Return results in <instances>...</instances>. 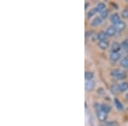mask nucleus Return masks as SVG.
Returning a JSON list of instances; mask_svg holds the SVG:
<instances>
[{"mask_svg": "<svg viewBox=\"0 0 128 126\" xmlns=\"http://www.w3.org/2000/svg\"><path fill=\"white\" fill-rule=\"evenodd\" d=\"M96 116H98V120L101 122H105L108 119V114L106 113H104L102 110H101V109L96 111Z\"/></svg>", "mask_w": 128, "mask_h": 126, "instance_id": "f257e3e1", "label": "nucleus"}, {"mask_svg": "<svg viewBox=\"0 0 128 126\" xmlns=\"http://www.w3.org/2000/svg\"><path fill=\"white\" fill-rule=\"evenodd\" d=\"M114 28L116 29L117 32H122V31L125 30L126 27V24L125 21L120 20V21H119L118 23L114 25Z\"/></svg>", "mask_w": 128, "mask_h": 126, "instance_id": "f03ea898", "label": "nucleus"}, {"mask_svg": "<svg viewBox=\"0 0 128 126\" xmlns=\"http://www.w3.org/2000/svg\"><path fill=\"white\" fill-rule=\"evenodd\" d=\"M96 38H98L99 41H106V40H108V34L106 33V32L102 31V32H98V35H96Z\"/></svg>", "mask_w": 128, "mask_h": 126, "instance_id": "7ed1b4c3", "label": "nucleus"}, {"mask_svg": "<svg viewBox=\"0 0 128 126\" xmlns=\"http://www.w3.org/2000/svg\"><path fill=\"white\" fill-rule=\"evenodd\" d=\"M120 59V52H111L110 53V60L114 62H116Z\"/></svg>", "mask_w": 128, "mask_h": 126, "instance_id": "20e7f679", "label": "nucleus"}, {"mask_svg": "<svg viewBox=\"0 0 128 126\" xmlns=\"http://www.w3.org/2000/svg\"><path fill=\"white\" fill-rule=\"evenodd\" d=\"M111 48H112V52H120V50L122 48V46H121V44L120 43L115 41V42H114L112 44Z\"/></svg>", "mask_w": 128, "mask_h": 126, "instance_id": "39448f33", "label": "nucleus"}, {"mask_svg": "<svg viewBox=\"0 0 128 126\" xmlns=\"http://www.w3.org/2000/svg\"><path fill=\"white\" fill-rule=\"evenodd\" d=\"M95 88V82L93 80H90V81H86V90L87 91H92Z\"/></svg>", "mask_w": 128, "mask_h": 126, "instance_id": "423d86ee", "label": "nucleus"}, {"mask_svg": "<svg viewBox=\"0 0 128 126\" xmlns=\"http://www.w3.org/2000/svg\"><path fill=\"white\" fill-rule=\"evenodd\" d=\"M116 29L114 28V26H108V28H107L106 30V33L108 34V37H114L115 35V33H116Z\"/></svg>", "mask_w": 128, "mask_h": 126, "instance_id": "0eeeda50", "label": "nucleus"}, {"mask_svg": "<svg viewBox=\"0 0 128 126\" xmlns=\"http://www.w3.org/2000/svg\"><path fill=\"white\" fill-rule=\"evenodd\" d=\"M110 20H111V22H112L114 25L118 23L119 21H120V17L119 14H117V13L113 14V15H111V17H110Z\"/></svg>", "mask_w": 128, "mask_h": 126, "instance_id": "6e6552de", "label": "nucleus"}, {"mask_svg": "<svg viewBox=\"0 0 128 126\" xmlns=\"http://www.w3.org/2000/svg\"><path fill=\"white\" fill-rule=\"evenodd\" d=\"M98 46H99V48L102 49H104V50L107 49L108 48V46H109L108 40H106V41H99Z\"/></svg>", "mask_w": 128, "mask_h": 126, "instance_id": "1a4fd4ad", "label": "nucleus"}, {"mask_svg": "<svg viewBox=\"0 0 128 126\" xmlns=\"http://www.w3.org/2000/svg\"><path fill=\"white\" fill-rule=\"evenodd\" d=\"M96 12H99V13H102L104 12V10H106V4L104 3H99L96 7Z\"/></svg>", "mask_w": 128, "mask_h": 126, "instance_id": "9d476101", "label": "nucleus"}, {"mask_svg": "<svg viewBox=\"0 0 128 126\" xmlns=\"http://www.w3.org/2000/svg\"><path fill=\"white\" fill-rule=\"evenodd\" d=\"M120 92H125L128 90V83L127 82H122L119 84Z\"/></svg>", "mask_w": 128, "mask_h": 126, "instance_id": "9b49d317", "label": "nucleus"}, {"mask_svg": "<svg viewBox=\"0 0 128 126\" xmlns=\"http://www.w3.org/2000/svg\"><path fill=\"white\" fill-rule=\"evenodd\" d=\"M101 110H102L104 112V113H106L107 114L109 113L112 110V108H111V107L109 106L108 104H102V106H101Z\"/></svg>", "mask_w": 128, "mask_h": 126, "instance_id": "f8f14e48", "label": "nucleus"}, {"mask_svg": "<svg viewBox=\"0 0 128 126\" xmlns=\"http://www.w3.org/2000/svg\"><path fill=\"white\" fill-rule=\"evenodd\" d=\"M110 90L111 92L113 93L114 95H117L118 93L120 92V88H119V85L118 84H112L110 87Z\"/></svg>", "mask_w": 128, "mask_h": 126, "instance_id": "ddd939ff", "label": "nucleus"}, {"mask_svg": "<svg viewBox=\"0 0 128 126\" xmlns=\"http://www.w3.org/2000/svg\"><path fill=\"white\" fill-rule=\"evenodd\" d=\"M101 23H102V19L100 17H96L95 19L92 21V26H98Z\"/></svg>", "mask_w": 128, "mask_h": 126, "instance_id": "4468645a", "label": "nucleus"}, {"mask_svg": "<svg viewBox=\"0 0 128 126\" xmlns=\"http://www.w3.org/2000/svg\"><path fill=\"white\" fill-rule=\"evenodd\" d=\"M93 77H94V73H92V72H86V73H84V78H86L87 81L92 80Z\"/></svg>", "mask_w": 128, "mask_h": 126, "instance_id": "2eb2a0df", "label": "nucleus"}, {"mask_svg": "<svg viewBox=\"0 0 128 126\" xmlns=\"http://www.w3.org/2000/svg\"><path fill=\"white\" fill-rule=\"evenodd\" d=\"M114 103H115V106H116V107H117V109H118V110H120V111H122L123 110L124 107H123L122 103L120 102V101L117 98L114 99Z\"/></svg>", "mask_w": 128, "mask_h": 126, "instance_id": "dca6fc26", "label": "nucleus"}, {"mask_svg": "<svg viewBox=\"0 0 128 126\" xmlns=\"http://www.w3.org/2000/svg\"><path fill=\"white\" fill-rule=\"evenodd\" d=\"M120 65L121 67L124 68H128V58H123L120 61Z\"/></svg>", "mask_w": 128, "mask_h": 126, "instance_id": "f3484780", "label": "nucleus"}, {"mask_svg": "<svg viewBox=\"0 0 128 126\" xmlns=\"http://www.w3.org/2000/svg\"><path fill=\"white\" fill-rule=\"evenodd\" d=\"M120 69H113L112 71L110 72V75L112 76L114 78H116L117 76H118V74L120 73Z\"/></svg>", "mask_w": 128, "mask_h": 126, "instance_id": "a211bd4d", "label": "nucleus"}, {"mask_svg": "<svg viewBox=\"0 0 128 126\" xmlns=\"http://www.w3.org/2000/svg\"><path fill=\"white\" fill-rule=\"evenodd\" d=\"M126 78V73L121 71L115 78H116V79H118V80H122V79H124V78Z\"/></svg>", "mask_w": 128, "mask_h": 126, "instance_id": "6ab92c4d", "label": "nucleus"}, {"mask_svg": "<svg viewBox=\"0 0 128 126\" xmlns=\"http://www.w3.org/2000/svg\"><path fill=\"white\" fill-rule=\"evenodd\" d=\"M108 15H109V11L108 9H106V10H104V12H102V13H101L100 18H101V19H104L105 20L108 16Z\"/></svg>", "mask_w": 128, "mask_h": 126, "instance_id": "aec40b11", "label": "nucleus"}, {"mask_svg": "<svg viewBox=\"0 0 128 126\" xmlns=\"http://www.w3.org/2000/svg\"><path fill=\"white\" fill-rule=\"evenodd\" d=\"M96 8L95 9H92L90 10V11L87 13V17L88 18H90V17H92L94 15H96Z\"/></svg>", "mask_w": 128, "mask_h": 126, "instance_id": "412c9836", "label": "nucleus"}, {"mask_svg": "<svg viewBox=\"0 0 128 126\" xmlns=\"http://www.w3.org/2000/svg\"><path fill=\"white\" fill-rule=\"evenodd\" d=\"M121 16H122L123 18H125V19H128V9H126L123 10L122 13H121Z\"/></svg>", "mask_w": 128, "mask_h": 126, "instance_id": "4be33fe9", "label": "nucleus"}, {"mask_svg": "<svg viewBox=\"0 0 128 126\" xmlns=\"http://www.w3.org/2000/svg\"><path fill=\"white\" fill-rule=\"evenodd\" d=\"M121 46H122L123 49H128V38L125 39L123 41L122 44H121Z\"/></svg>", "mask_w": 128, "mask_h": 126, "instance_id": "5701e85b", "label": "nucleus"}, {"mask_svg": "<svg viewBox=\"0 0 128 126\" xmlns=\"http://www.w3.org/2000/svg\"><path fill=\"white\" fill-rule=\"evenodd\" d=\"M95 34L94 31H88V32H86V38H90Z\"/></svg>", "mask_w": 128, "mask_h": 126, "instance_id": "b1692460", "label": "nucleus"}, {"mask_svg": "<svg viewBox=\"0 0 128 126\" xmlns=\"http://www.w3.org/2000/svg\"><path fill=\"white\" fill-rule=\"evenodd\" d=\"M101 106H102V105L98 104V102H96V103H95V104H94V107H95V108L96 109V111L100 110V109H101Z\"/></svg>", "mask_w": 128, "mask_h": 126, "instance_id": "393cba45", "label": "nucleus"}, {"mask_svg": "<svg viewBox=\"0 0 128 126\" xmlns=\"http://www.w3.org/2000/svg\"><path fill=\"white\" fill-rule=\"evenodd\" d=\"M88 6H89V3H86V6H84V7H86V8H84V9H87V8H88Z\"/></svg>", "mask_w": 128, "mask_h": 126, "instance_id": "a878e982", "label": "nucleus"}, {"mask_svg": "<svg viewBox=\"0 0 128 126\" xmlns=\"http://www.w3.org/2000/svg\"><path fill=\"white\" fill-rule=\"evenodd\" d=\"M126 99H127V100H128V93H127V94H126Z\"/></svg>", "mask_w": 128, "mask_h": 126, "instance_id": "bb28decb", "label": "nucleus"}, {"mask_svg": "<svg viewBox=\"0 0 128 126\" xmlns=\"http://www.w3.org/2000/svg\"><path fill=\"white\" fill-rule=\"evenodd\" d=\"M100 126H104V125H100Z\"/></svg>", "mask_w": 128, "mask_h": 126, "instance_id": "cd10ccee", "label": "nucleus"}, {"mask_svg": "<svg viewBox=\"0 0 128 126\" xmlns=\"http://www.w3.org/2000/svg\"><path fill=\"white\" fill-rule=\"evenodd\" d=\"M116 126H118V125H116Z\"/></svg>", "mask_w": 128, "mask_h": 126, "instance_id": "c85d7f7f", "label": "nucleus"}]
</instances>
